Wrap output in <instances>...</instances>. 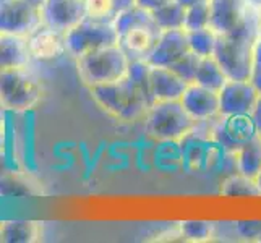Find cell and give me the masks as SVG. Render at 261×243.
Instances as JSON below:
<instances>
[{
    "mask_svg": "<svg viewBox=\"0 0 261 243\" xmlns=\"http://www.w3.org/2000/svg\"><path fill=\"white\" fill-rule=\"evenodd\" d=\"M259 33L258 10L255 7H250L244 21L236 30L218 34L213 57L226 71L227 78L250 79L251 62Z\"/></svg>",
    "mask_w": 261,
    "mask_h": 243,
    "instance_id": "obj_1",
    "label": "cell"
},
{
    "mask_svg": "<svg viewBox=\"0 0 261 243\" xmlns=\"http://www.w3.org/2000/svg\"><path fill=\"white\" fill-rule=\"evenodd\" d=\"M88 89L94 102L104 112L122 122H137L145 119L151 105L128 76H123L112 83L91 86Z\"/></svg>",
    "mask_w": 261,
    "mask_h": 243,
    "instance_id": "obj_2",
    "label": "cell"
},
{
    "mask_svg": "<svg viewBox=\"0 0 261 243\" xmlns=\"http://www.w3.org/2000/svg\"><path fill=\"white\" fill-rule=\"evenodd\" d=\"M143 120L146 133L161 143L182 141L196 127V122L188 115L180 101L152 102Z\"/></svg>",
    "mask_w": 261,
    "mask_h": 243,
    "instance_id": "obj_3",
    "label": "cell"
},
{
    "mask_svg": "<svg viewBox=\"0 0 261 243\" xmlns=\"http://www.w3.org/2000/svg\"><path fill=\"white\" fill-rule=\"evenodd\" d=\"M41 97L42 86L30 65L0 68V105L4 111H31L39 104Z\"/></svg>",
    "mask_w": 261,
    "mask_h": 243,
    "instance_id": "obj_4",
    "label": "cell"
},
{
    "mask_svg": "<svg viewBox=\"0 0 261 243\" xmlns=\"http://www.w3.org/2000/svg\"><path fill=\"white\" fill-rule=\"evenodd\" d=\"M128 65L130 57L119 44L88 52L76 59L80 79L88 88L112 83V81L127 76Z\"/></svg>",
    "mask_w": 261,
    "mask_h": 243,
    "instance_id": "obj_5",
    "label": "cell"
},
{
    "mask_svg": "<svg viewBox=\"0 0 261 243\" xmlns=\"http://www.w3.org/2000/svg\"><path fill=\"white\" fill-rule=\"evenodd\" d=\"M119 44V33L112 21L93 20L85 16L78 24L65 33L67 53L71 57H82L88 52Z\"/></svg>",
    "mask_w": 261,
    "mask_h": 243,
    "instance_id": "obj_6",
    "label": "cell"
},
{
    "mask_svg": "<svg viewBox=\"0 0 261 243\" xmlns=\"http://www.w3.org/2000/svg\"><path fill=\"white\" fill-rule=\"evenodd\" d=\"M211 137L227 154L233 156L245 143L258 137V130L251 114L219 115L213 122Z\"/></svg>",
    "mask_w": 261,
    "mask_h": 243,
    "instance_id": "obj_7",
    "label": "cell"
},
{
    "mask_svg": "<svg viewBox=\"0 0 261 243\" xmlns=\"http://www.w3.org/2000/svg\"><path fill=\"white\" fill-rule=\"evenodd\" d=\"M42 24L41 5L30 0H0V31L28 36Z\"/></svg>",
    "mask_w": 261,
    "mask_h": 243,
    "instance_id": "obj_8",
    "label": "cell"
},
{
    "mask_svg": "<svg viewBox=\"0 0 261 243\" xmlns=\"http://www.w3.org/2000/svg\"><path fill=\"white\" fill-rule=\"evenodd\" d=\"M218 94L219 115H242L253 112L261 93L250 79L229 78Z\"/></svg>",
    "mask_w": 261,
    "mask_h": 243,
    "instance_id": "obj_9",
    "label": "cell"
},
{
    "mask_svg": "<svg viewBox=\"0 0 261 243\" xmlns=\"http://www.w3.org/2000/svg\"><path fill=\"white\" fill-rule=\"evenodd\" d=\"M42 24L67 33L86 16L83 0H42Z\"/></svg>",
    "mask_w": 261,
    "mask_h": 243,
    "instance_id": "obj_10",
    "label": "cell"
},
{
    "mask_svg": "<svg viewBox=\"0 0 261 243\" xmlns=\"http://www.w3.org/2000/svg\"><path fill=\"white\" fill-rule=\"evenodd\" d=\"M180 102L196 123H206L219 117V94L204 86L190 83Z\"/></svg>",
    "mask_w": 261,
    "mask_h": 243,
    "instance_id": "obj_11",
    "label": "cell"
},
{
    "mask_svg": "<svg viewBox=\"0 0 261 243\" xmlns=\"http://www.w3.org/2000/svg\"><path fill=\"white\" fill-rule=\"evenodd\" d=\"M190 52L185 30L161 31L154 49L148 56V62L152 67H172L184 56Z\"/></svg>",
    "mask_w": 261,
    "mask_h": 243,
    "instance_id": "obj_12",
    "label": "cell"
},
{
    "mask_svg": "<svg viewBox=\"0 0 261 243\" xmlns=\"http://www.w3.org/2000/svg\"><path fill=\"white\" fill-rule=\"evenodd\" d=\"M250 7L247 0H210V28L216 34L236 30Z\"/></svg>",
    "mask_w": 261,
    "mask_h": 243,
    "instance_id": "obj_13",
    "label": "cell"
},
{
    "mask_svg": "<svg viewBox=\"0 0 261 243\" xmlns=\"http://www.w3.org/2000/svg\"><path fill=\"white\" fill-rule=\"evenodd\" d=\"M28 47L31 57L36 60L59 59L67 52L65 33H60L47 24H41L38 30L28 36Z\"/></svg>",
    "mask_w": 261,
    "mask_h": 243,
    "instance_id": "obj_14",
    "label": "cell"
},
{
    "mask_svg": "<svg viewBox=\"0 0 261 243\" xmlns=\"http://www.w3.org/2000/svg\"><path fill=\"white\" fill-rule=\"evenodd\" d=\"M161 30L156 24H145L138 28L128 30L120 34L119 46L125 50V53L132 59H148L151 50L154 49Z\"/></svg>",
    "mask_w": 261,
    "mask_h": 243,
    "instance_id": "obj_15",
    "label": "cell"
},
{
    "mask_svg": "<svg viewBox=\"0 0 261 243\" xmlns=\"http://www.w3.org/2000/svg\"><path fill=\"white\" fill-rule=\"evenodd\" d=\"M185 79L174 73L166 67H152L151 68V96L152 102L158 101H180L187 86Z\"/></svg>",
    "mask_w": 261,
    "mask_h": 243,
    "instance_id": "obj_16",
    "label": "cell"
},
{
    "mask_svg": "<svg viewBox=\"0 0 261 243\" xmlns=\"http://www.w3.org/2000/svg\"><path fill=\"white\" fill-rule=\"evenodd\" d=\"M26 36H16L0 31V68L26 67L31 62Z\"/></svg>",
    "mask_w": 261,
    "mask_h": 243,
    "instance_id": "obj_17",
    "label": "cell"
},
{
    "mask_svg": "<svg viewBox=\"0 0 261 243\" xmlns=\"http://www.w3.org/2000/svg\"><path fill=\"white\" fill-rule=\"evenodd\" d=\"M233 162H236V170L239 174L256 178L258 172L261 170V138L256 137L245 143L233 154Z\"/></svg>",
    "mask_w": 261,
    "mask_h": 243,
    "instance_id": "obj_18",
    "label": "cell"
},
{
    "mask_svg": "<svg viewBox=\"0 0 261 243\" xmlns=\"http://www.w3.org/2000/svg\"><path fill=\"white\" fill-rule=\"evenodd\" d=\"M41 237V226L34 221H4L2 241L5 243H33Z\"/></svg>",
    "mask_w": 261,
    "mask_h": 243,
    "instance_id": "obj_19",
    "label": "cell"
},
{
    "mask_svg": "<svg viewBox=\"0 0 261 243\" xmlns=\"http://www.w3.org/2000/svg\"><path fill=\"white\" fill-rule=\"evenodd\" d=\"M227 79L229 78L226 75V71L218 64V60L211 56V57H204L200 60V67L196 70L193 83L213 89V91H219Z\"/></svg>",
    "mask_w": 261,
    "mask_h": 243,
    "instance_id": "obj_20",
    "label": "cell"
},
{
    "mask_svg": "<svg viewBox=\"0 0 261 243\" xmlns=\"http://www.w3.org/2000/svg\"><path fill=\"white\" fill-rule=\"evenodd\" d=\"M221 195L227 198H253L259 196L255 178L242 175L236 170V174L229 175L221 185Z\"/></svg>",
    "mask_w": 261,
    "mask_h": 243,
    "instance_id": "obj_21",
    "label": "cell"
},
{
    "mask_svg": "<svg viewBox=\"0 0 261 243\" xmlns=\"http://www.w3.org/2000/svg\"><path fill=\"white\" fill-rule=\"evenodd\" d=\"M152 20L161 31L167 30H184L185 8L180 7L175 0H170L166 5L152 12Z\"/></svg>",
    "mask_w": 261,
    "mask_h": 243,
    "instance_id": "obj_22",
    "label": "cell"
},
{
    "mask_svg": "<svg viewBox=\"0 0 261 243\" xmlns=\"http://www.w3.org/2000/svg\"><path fill=\"white\" fill-rule=\"evenodd\" d=\"M114 28L120 34L127 33L128 30L138 28V26H145V24H156L154 20H152V13L141 8L138 5H135L133 8H128V10L117 13L114 18Z\"/></svg>",
    "mask_w": 261,
    "mask_h": 243,
    "instance_id": "obj_23",
    "label": "cell"
},
{
    "mask_svg": "<svg viewBox=\"0 0 261 243\" xmlns=\"http://www.w3.org/2000/svg\"><path fill=\"white\" fill-rule=\"evenodd\" d=\"M151 68L152 65L145 59H132L127 76L130 81L138 88V91L146 97V101L152 104L151 96Z\"/></svg>",
    "mask_w": 261,
    "mask_h": 243,
    "instance_id": "obj_24",
    "label": "cell"
},
{
    "mask_svg": "<svg viewBox=\"0 0 261 243\" xmlns=\"http://www.w3.org/2000/svg\"><path fill=\"white\" fill-rule=\"evenodd\" d=\"M187 39H188V47L198 57H211L216 49V41H218V34H216L210 26L208 28H200V30H192L187 31Z\"/></svg>",
    "mask_w": 261,
    "mask_h": 243,
    "instance_id": "obj_25",
    "label": "cell"
},
{
    "mask_svg": "<svg viewBox=\"0 0 261 243\" xmlns=\"http://www.w3.org/2000/svg\"><path fill=\"white\" fill-rule=\"evenodd\" d=\"M180 238L187 241H208L216 235V224L210 221H184L178 224Z\"/></svg>",
    "mask_w": 261,
    "mask_h": 243,
    "instance_id": "obj_26",
    "label": "cell"
},
{
    "mask_svg": "<svg viewBox=\"0 0 261 243\" xmlns=\"http://www.w3.org/2000/svg\"><path fill=\"white\" fill-rule=\"evenodd\" d=\"M34 190L30 183L23 180L18 172H4L0 174V196L7 198H24L33 195Z\"/></svg>",
    "mask_w": 261,
    "mask_h": 243,
    "instance_id": "obj_27",
    "label": "cell"
},
{
    "mask_svg": "<svg viewBox=\"0 0 261 243\" xmlns=\"http://www.w3.org/2000/svg\"><path fill=\"white\" fill-rule=\"evenodd\" d=\"M210 26V0L196 4L185 10V21H184V30L192 31V30H200V28H208Z\"/></svg>",
    "mask_w": 261,
    "mask_h": 243,
    "instance_id": "obj_28",
    "label": "cell"
},
{
    "mask_svg": "<svg viewBox=\"0 0 261 243\" xmlns=\"http://www.w3.org/2000/svg\"><path fill=\"white\" fill-rule=\"evenodd\" d=\"M85 2V13L93 20L102 21H114L117 15L114 0H83Z\"/></svg>",
    "mask_w": 261,
    "mask_h": 243,
    "instance_id": "obj_29",
    "label": "cell"
},
{
    "mask_svg": "<svg viewBox=\"0 0 261 243\" xmlns=\"http://www.w3.org/2000/svg\"><path fill=\"white\" fill-rule=\"evenodd\" d=\"M200 60H201V57H198L196 53H193L190 50L187 56H184L182 59H180L178 62H175V64L169 68L172 70L174 73H177L182 79H185L187 83H193L196 70H198V67H200Z\"/></svg>",
    "mask_w": 261,
    "mask_h": 243,
    "instance_id": "obj_30",
    "label": "cell"
},
{
    "mask_svg": "<svg viewBox=\"0 0 261 243\" xmlns=\"http://www.w3.org/2000/svg\"><path fill=\"white\" fill-rule=\"evenodd\" d=\"M233 230L237 235L251 240V241H261V221H239L233 222Z\"/></svg>",
    "mask_w": 261,
    "mask_h": 243,
    "instance_id": "obj_31",
    "label": "cell"
},
{
    "mask_svg": "<svg viewBox=\"0 0 261 243\" xmlns=\"http://www.w3.org/2000/svg\"><path fill=\"white\" fill-rule=\"evenodd\" d=\"M250 81L256 86V89L261 93V33L256 41L255 52H253V62H251V73Z\"/></svg>",
    "mask_w": 261,
    "mask_h": 243,
    "instance_id": "obj_32",
    "label": "cell"
},
{
    "mask_svg": "<svg viewBox=\"0 0 261 243\" xmlns=\"http://www.w3.org/2000/svg\"><path fill=\"white\" fill-rule=\"evenodd\" d=\"M167 2H170V0H137V5L152 13L154 10H158L159 7L166 5Z\"/></svg>",
    "mask_w": 261,
    "mask_h": 243,
    "instance_id": "obj_33",
    "label": "cell"
},
{
    "mask_svg": "<svg viewBox=\"0 0 261 243\" xmlns=\"http://www.w3.org/2000/svg\"><path fill=\"white\" fill-rule=\"evenodd\" d=\"M251 117H253L255 125H256V130H258V137L261 138V94L258 97V102L255 105L253 112H251Z\"/></svg>",
    "mask_w": 261,
    "mask_h": 243,
    "instance_id": "obj_34",
    "label": "cell"
},
{
    "mask_svg": "<svg viewBox=\"0 0 261 243\" xmlns=\"http://www.w3.org/2000/svg\"><path fill=\"white\" fill-rule=\"evenodd\" d=\"M114 5H115V12L120 13L128 10V8H133L137 5V0H114Z\"/></svg>",
    "mask_w": 261,
    "mask_h": 243,
    "instance_id": "obj_35",
    "label": "cell"
},
{
    "mask_svg": "<svg viewBox=\"0 0 261 243\" xmlns=\"http://www.w3.org/2000/svg\"><path fill=\"white\" fill-rule=\"evenodd\" d=\"M175 2L187 10V8H190V7H193L196 4H200V2H204V0H175Z\"/></svg>",
    "mask_w": 261,
    "mask_h": 243,
    "instance_id": "obj_36",
    "label": "cell"
},
{
    "mask_svg": "<svg viewBox=\"0 0 261 243\" xmlns=\"http://www.w3.org/2000/svg\"><path fill=\"white\" fill-rule=\"evenodd\" d=\"M255 182H256V186H258V192H259V196H261V170L258 172L256 178H255Z\"/></svg>",
    "mask_w": 261,
    "mask_h": 243,
    "instance_id": "obj_37",
    "label": "cell"
},
{
    "mask_svg": "<svg viewBox=\"0 0 261 243\" xmlns=\"http://www.w3.org/2000/svg\"><path fill=\"white\" fill-rule=\"evenodd\" d=\"M247 4H250L251 7H255V8H258V7L261 5V0H247Z\"/></svg>",
    "mask_w": 261,
    "mask_h": 243,
    "instance_id": "obj_38",
    "label": "cell"
},
{
    "mask_svg": "<svg viewBox=\"0 0 261 243\" xmlns=\"http://www.w3.org/2000/svg\"><path fill=\"white\" fill-rule=\"evenodd\" d=\"M256 10H258V21H259V31H261V5L256 8Z\"/></svg>",
    "mask_w": 261,
    "mask_h": 243,
    "instance_id": "obj_39",
    "label": "cell"
},
{
    "mask_svg": "<svg viewBox=\"0 0 261 243\" xmlns=\"http://www.w3.org/2000/svg\"><path fill=\"white\" fill-rule=\"evenodd\" d=\"M2 222L4 221H0V241H2Z\"/></svg>",
    "mask_w": 261,
    "mask_h": 243,
    "instance_id": "obj_40",
    "label": "cell"
},
{
    "mask_svg": "<svg viewBox=\"0 0 261 243\" xmlns=\"http://www.w3.org/2000/svg\"><path fill=\"white\" fill-rule=\"evenodd\" d=\"M30 2H34V4H38V5H41V4H42V0H30Z\"/></svg>",
    "mask_w": 261,
    "mask_h": 243,
    "instance_id": "obj_41",
    "label": "cell"
}]
</instances>
